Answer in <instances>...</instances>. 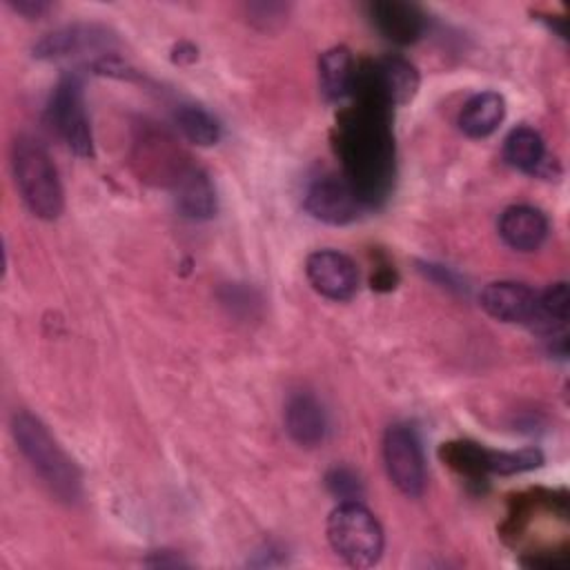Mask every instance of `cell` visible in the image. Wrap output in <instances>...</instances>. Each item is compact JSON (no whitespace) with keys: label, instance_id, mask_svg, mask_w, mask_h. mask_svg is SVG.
Returning <instances> with one entry per match:
<instances>
[{"label":"cell","instance_id":"obj_17","mask_svg":"<svg viewBox=\"0 0 570 570\" xmlns=\"http://www.w3.org/2000/svg\"><path fill=\"white\" fill-rule=\"evenodd\" d=\"M356 69L345 47H332L318 58V82L327 100H343L354 91Z\"/></svg>","mask_w":570,"mask_h":570},{"label":"cell","instance_id":"obj_8","mask_svg":"<svg viewBox=\"0 0 570 570\" xmlns=\"http://www.w3.org/2000/svg\"><path fill=\"white\" fill-rule=\"evenodd\" d=\"M365 205L367 203L345 178V174H323L307 187L305 194V209L316 220L327 225L352 223Z\"/></svg>","mask_w":570,"mask_h":570},{"label":"cell","instance_id":"obj_23","mask_svg":"<svg viewBox=\"0 0 570 570\" xmlns=\"http://www.w3.org/2000/svg\"><path fill=\"white\" fill-rule=\"evenodd\" d=\"M325 483H327V490L334 497H338L341 501H358L363 497V488H361L358 476L347 468H334L327 474Z\"/></svg>","mask_w":570,"mask_h":570},{"label":"cell","instance_id":"obj_12","mask_svg":"<svg viewBox=\"0 0 570 570\" xmlns=\"http://www.w3.org/2000/svg\"><path fill=\"white\" fill-rule=\"evenodd\" d=\"M285 430L303 448H314L325 439L327 416L318 399L309 392H294L285 405Z\"/></svg>","mask_w":570,"mask_h":570},{"label":"cell","instance_id":"obj_10","mask_svg":"<svg viewBox=\"0 0 570 570\" xmlns=\"http://www.w3.org/2000/svg\"><path fill=\"white\" fill-rule=\"evenodd\" d=\"M305 274L312 287L332 301H347L358 289L356 263L336 249H318L307 256Z\"/></svg>","mask_w":570,"mask_h":570},{"label":"cell","instance_id":"obj_1","mask_svg":"<svg viewBox=\"0 0 570 570\" xmlns=\"http://www.w3.org/2000/svg\"><path fill=\"white\" fill-rule=\"evenodd\" d=\"M385 111V105L361 98V105L338 125L343 174L365 203L383 196L394 176V145Z\"/></svg>","mask_w":570,"mask_h":570},{"label":"cell","instance_id":"obj_19","mask_svg":"<svg viewBox=\"0 0 570 570\" xmlns=\"http://www.w3.org/2000/svg\"><path fill=\"white\" fill-rule=\"evenodd\" d=\"M568 307H570L568 285L552 283L543 292H537V309L528 325H532L534 330L548 336H554V332L561 330L568 321Z\"/></svg>","mask_w":570,"mask_h":570},{"label":"cell","instance_id":"obj_20","mask_svg":"<svg viewBox=\"0 0 570 570\" xmlns=\"http://www.w3.org/2000/svg\"><path fill=\"white\" fill-rule=\"evenodd\" d=\"M176 125L189 142L200 145V147L216 145L220 138V125L216 122V118L196 105L178 107Z\"/></svg>","mask_w":570,"mask_h":570},{"label":"cell","instance_id":"obj_6","mask_svg":"<svg viewBox=\"0 0 570 570\" xmlns=\"http://www.w3.org/2000/svg\"><path fill=\"white\" fill-rule=\"evenodd\" d=\"M47 114H49V122L65 138V142L73 154L91 156V131L85 114L82 80L78 73H67L56 85Z\"/></svg>","mask_w":570,"mask_h":570},{"label":"cell","instance_id":"obj_2","mask_svg":"<svg viewBox=\"0 0 570 570\" xmlns=\"http://www.w3.org/2000/svg\"><path fill=\"white\" fill-rule=\"evenodd\" d=\"M11 432L20 452L38 472V476L49 485V490L62 501H76L82 490L80 472L49 434V430L40 423V419L29 412H18L13 416Z\"/></svg>","mask_w":570,"mask_h":570},{"label":"cell","instance_id":"obj_3","mask_svg":"<svg viewBox=\"0 0 570 570\" xmlns=\"http://www.w3.org/2000/svg\"><path fill=\"white\" fill-rule=\"evenodd\" d=\"M11 167L16 187L29 212L45 220L58 218L65 207V194L47 149L33 138L20 136L13 142Z\"/></svg>","mask_w":570,"mask_h":570},{"label":"cell","instance_id":"obj_15","mask_svg":"<svg viewBox=\"0 0 570 570\" xmlns=\"http://www.w3.org/2000/svg\"><path fill=\"white\" fill-rule=\"evenodd\" d=\"M176 205L185 216L196 220L214 216L216 191L205 171L189 167L176 176Z\"/></svg>","mask_w":570,"mask_h":570},{"label":"cell","instance_id":"obj_14","mask_svg":"<svg viewBox=\"0 0 570 570\" xmlns=\"http://www.w3.org/2000/svg\"><path fill=\"white\" fill-rule=\"evenodd\" d=\"M499 234L508 247L517 252H534L548 236V218L530 205H514L501 214Z\"/></svg>","mask_w":570,"mask_h":570},{"label":"cell","instance_id":"obj_16","mask_svg":"<svg viewBox=\"0 0 570 570\" xmlns=\"http://www.w3.org/2000/svg\"><path fill=\"white\" fill-rule=\"evenodd\" d=\"M503 114V98L497 91H481L463 105L459 114V127L470 138H485L501 125Z\"/></svg>","mask_w":570,"mask_h":570},{"label":"cell","instance_id":"obj_11","mask_svg":"<svg viewBox=\"0 0 570 570\" xmlns=\"http://www.w3.org/2000/svg\"><path fill=\"white\" fill-rule=\"evenodd\" d=\"M481 307L503 323H530L537 309V292L523 283L497 281L481 292Z\"/></svg>","mask_w":570,"mask_h":570},{"label":"cell","instance_id":"obj_24","mask_svg":"<svg viewBox=\"0 0 570 570\" xmlns=\"http://www.w3.org/2000/svg\"><path fill=\"white\" fill-rule=\"evenodd\" d=\"M249 13H252V20L267 22V27H269L274 20H283L285 18L287 7L285 4H252Z\"/></svg>","mask_w":570,"mask_h":570},{"label":"cell","instance_id":"obj_5","mask_svg":"<svg viewBox=\"0 0 570 570\" xmlns=\"http://www.w3.org/2000/svg\"><path fill=\"white\" fill-rule=\"evenodd\" d=\"M354 87L361 98H372L385 107L407 105L419 91V71L405 58L387 56L367 71H356Z\"/></svg>","mask_w":570,"mask_h":570},{"label":"cell","instance_id":"obj_4","mask_svg":"<svg viewBox=\"0 0 570 570\" xmlns=\"http://www.w3.org/2000/svg\"><path fill=\"white\" fill-rule=\"evenodd\" d=\"M332 550L354 568H370L383 554V528L358 501H341L327 517Z\"/></svg>","mask_w":570,"mask_h":570},{"label":"cell","instance_id":"obj_21","mask_svg":"<svg viewBox=\"0 0 570 570\" xmlns=\"http://www.w3.org/2000/svg\"><path fill=\"white\" fill-rule=\"evenodd\" d=\"M441 459L456 470L459 474L468 476V479H483L488 476V468H485V454L488 450L470 443V441H454V443H443L441 448Z\"/></svg>","mask_w":570,"mask_h":570},{"label":"cell","instance_id":"obj_18","mask_svg":"<svg viewBox=\"0 0 570 570\" xmlns=\"http://www.w3.org/2000/svg\"><path fill=\"white\" fill-rule=\"evenodd\" d=\"M503 156L512 167L525 174H543V167L548 165L543 138L530 127H517L508 134Z\"/></svg>","mask_w":570,"mask_h":570},{"label":"cell","instance_id":"obj_13","mask_svg":"<svg viewBox=\"0 0 570 570\" xmlns=\"http://www.w3.org/2000/svg\"><path fill=\"white\" fill-rule=\"evenodd\" d=\"M370 18L374 27L396 45H410L421 38L425 29L423 13L401 0H379L370 4Z\"/></svg>","mask_w":570,"mask_h":570},{"label":"cell","instance_id":"obj_25","mask_svg":"<svg viewBox=\"0 0 570 570\" xmlns=\"http://www.w3.org/2000/svg\"><path fill=\"white\" fill-rule=\"evenodd\" d=\"M11 7L18 11V13H22V16H27V18H38L40 13H45L47 9H49V4L47 2H42V0H20V2H11Z\"/></svg>","mask_w":570,"mask_h":570},{"label":"cell","instance_id":"obj_9","mask_svg":"<svg viewBox=\"0 0 570 570\" xmlns=\"http://www.w3.org/2000/svg\"><path fill=\"white\" fill-rule=\"evenodd\" d=\"M116 45L114 33L98 24H69L47 33L36 47L33 56L42 60H65L82 56H109L107 51Z\"/></svg>","mask_w":570,"mask_h":570},{"label":"cell","instance_id":"obj_22","mask_svg":"<svg viewBox=\"0 0 570 570\" xmlns=\"http://www.w3.org/2000/svg\"><path fill=\"white\" fill-rule=\"evenodd\" d=\"M543 463V454L537 448H523L519 452H494L488 450L485 454V468L488 474H519V472H528L534 470Z\"/></svg>","mask_w":570,"mask_h":570},{"label":"cell","instance_id":"obj_7","mask_svg":"<svg viewBox=\"0 0 570 570\" xmlns=\"http://www.w3.org/2000/svg\"><path fill=\"white\" fill-rule=\"evenodd\" d=\"M383 459L390 481L405 497H421L425 463L416 432L410 425H390L383 436Z\"/></svg>","mask_w":570,"mask_h":570}]
</instances>
